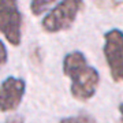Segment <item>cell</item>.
I'll use <instances>...</instances> for the list:
<instances>
[{
  "label": "cell",
  "mask_w": 123,
  "mask_h": 123,
  "mask_svg": "<svg viewBox=\"0 0 123 123\" xmlns=\"http://www.w3.org/2000/svg\"><path fill=\"white\" fill-rule=\"evenodd\" d=\"M63 74L71 81L70 93L77 101L90 100L100 85V74L81 51L68 52L63 59Z\"/></svg>",
  "instance_id": "cell-1"
},
{
  "label": "cell",
  "mask_w": 123,
  "mask_h": 123,
  "mask_svg": "<svg viewBox=\"0 0 123 123\" xmlns=\"http://www.w3.org/2000/svg\"><path fill=\"white\" fill-rule=\"evenodd\" d=\"M82 6H84V1L81 0L60 1L49 11V14H47L43 18L41 26L47 33H59L63 30H68L74 25Z\"/></svg>",
  "instance_id": "cell-2"
},
{
  "label": "cell",
  "mask_w": 123,
  "mask_h": 123,
  "mask_svg": "<svg viewBox=\"0 0 123 123\" xmlns=\"http://www.w3.org/2000/svg\"><path fill=\"white\" fill-rule=\"evenodd\" d=\"M23 17L15 0H0V33L12 47L22 41Z\"/></svg>",
  "instance_id": "cell-3"
},
{
  "label": "cell",
  "mask_w": 123,
  "mask_h": 123,
  "mask_svg": "<svg viewBox=\"0 0 123 123\" xmlns=\"http://www.w3.org/2000/svg\"><path fill=\"white\" fill-rule=\"evenodd\" d=\"M103 52L110 67L114 82L119 84L123 79V33L119 29H111L104 34Z\"/></svg>",
  "instance_id": "cell-4"
},
{
  "label": "cell",
  "mask_w": 123,
  "mask_h": 123,
  "mask_svg": "<svg viewBox=\"0 0 123 123\" xmlns=\"http://www.w3.org/2000/svg\"><path fill=\"white\" fill-rule=\"evenodd\" d=\"M26 92L25 79L7 77L0 85V112H12L21 105Z\"/></svg>",
  "instance_id": "cell-5"
},
{
  "label": "cell",
  "mask_w": 123,
  "mask_h": 123,
  "mask_svg": "<svg viewBox=\"0 0 123 123\" xmlns=\"http://www.w3.org/2000/svg\"><path fill=\"white\" fill-rule=\"evenodd\" d=\"M53 4H55L53 0H33L30 1V11L34 17H40L41 14L48 11V8Z\"/></svg>",
  "instance_id": "cell-6"
},
{
  "label": "cell",
  "mask_w": 123,
  "mask_h": 123,
  "mask_svg": "<svg viewBox=\"0 0 123 123\" xmlns=\"http://www.w3.org/2000/svg\"><path fill=\"white\" fill-rule=\"evenodd\" d=\"M8 60V53H7V48H6L4 43L0 40V67L4 66Z\"/></svg>",
  "instance_id": "cell-7"
},
{
  "label": "cell",
  "mask_w": 123,
  "mask_h": 123,
  "mask_svg": "<svg viewBox=\"0 0 123 123\" xmlns=\"http://www.w3.org/2000/svg\"><path fill=\"white\" fill-rule=\"evenodd\" d=\"M59 123H82V120H81V118L79 116H68V118H63Z\"/></svg>",
  "instance_id": "cell-8"
},
{
  "label": "cell",
  "mask_w": 123,
  "mask_h": 123,
  "mask_svg": "<svg viewBox=\"0 0 123 123\" xmlns=\"http://www.w3.org/2000/svg\"><path fill=\"white\" fill-rule=\"evenodd\" d=\"M6 123H25V118H23V116H19V115H17V116L10 118Z\"/></svg>",
  "instance_id": "cell-9"
}]
</instances>
